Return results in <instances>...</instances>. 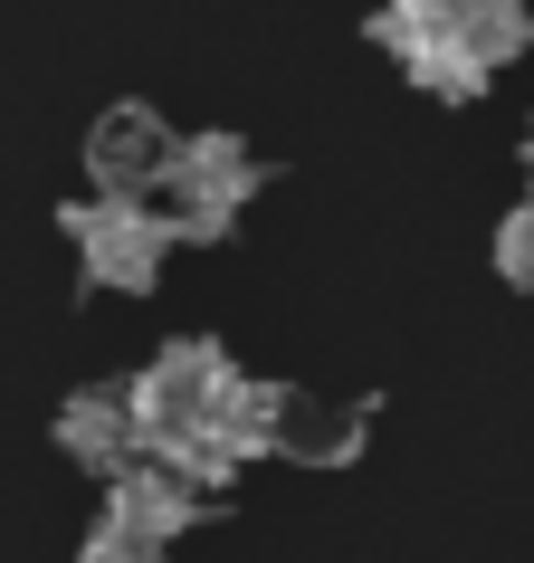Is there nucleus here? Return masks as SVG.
<instances>
[{"instance_id":"nucleus-7","label":"nucleus","mask_w":534,"mask_h":563,"mask_svg":"<svg viewBox=\"0 0 534 563\" xmlns=\"http://www.w3.org/2000/svg\"><path fill=\"white\" fill-rule=\"evenodd\" d=\"M58 459H77L87 477H115L124 459H144V430H134V391L124 383H87L58 401Z\"/></svg>"},{"instance_id":"nucleus-6","label":"nucleus","mask_w":534,"mask_h":563,"mask_svg":"<svg viewBox=\"0 0 534 563\" xmlns=\"http://www.w3.org/2000/svg\"><path fill=\"white\" fill-rule=\"evenodd\" d=\"M173 124H163V106H144V96H124V106H105V115L87 124V181L96 191H124V201H153V181H163V163H173Z\"/></svg>"},{"instance_id":"nucleus-9","label":"nucleus","mask_w":534,"mask_h":563,"mask_svg":"<svg viewBox=\"0 0 534 563\" xmlns=\"http://www.w3.org/2000/svg\"><path fill=\"white\" fill-rule=\"evenodd\" d=\"M487 258H497V277L515 287V297H534V191L497 220V239H487Z\"/></svg>"},{"instance_id":"nucleus-2","label":"nucleus","mask_w":534,"mask_h":563,"mask_svg":"<svg viewBox=\"0 0 534 563\" xmlns=\"http://www.w3.org/2000/svg\"><path fill=\"white\" fill-rule=\"evenodd\" d=\"M372 48L401 58L420 96H477L497 67L534 48V0H382L372 10Z\"/></svg>"},{"instance_id":"nucleus-4","label":"nucleus","mask_w":534,"mask_h":563,"mask_svg":"<svg viewBox=\"0 0 534 563\" xmlns=\"http://www.w3.org/2000/svg\"><path fill=\"white\" fill-rule=\"evenodd\" d=\"M67 249H77V277H87L96 297H153V277H163V210L153 201H124V191H87V201L58 210Z\"/></svg>"},{"instance_id":"nucleus-8","label":"nucleus","mask_w":534,"mask_h":563,"mask_svg":"<svg viewBox=\"0 0 534 563\" xmlns=\"http://www.w3.org/2000/svg\"><path fill=\"white\" fill-rule=\"evenodd\" d=\"M363 440H372V411H363V401H325V391L277 383V459H297V468H344V459H363Z\"/></svg>"},{"instance_id":"nucleus-3","label":"nucleus","mask_w":534,"mask_h":563,"mask_svg":"<svg viewBox=\"0 0 534 563\" xmlns=\"http://www.w3.org/2000/svg\"><path fill=\"white\" fill-rule=\"evenodd\" d=\"M258 153L238 144V134H181L173 163H163V181H153V210H163V230L191 239V249H210V239L238 230V210L258 201Z\"/></svg>"},{"instance_id":"nucleus-11","label":"nucleus","mask_w":534,"mask_h":563,"mask_svg":"<svg viewBox=\"0 0 534 563\" xmlns=\"http://www.w3.org/2000/svg\"><path fill=\"white\" fill-rule=\"evenodd\" d=\"M525 181H534V124H525Z\"/></svg>"},{"instance_id":"nucleus-10","label":"nucleus","mask_w":534,"mask_h":563,"mask_svg":"<svg viewBox=\"0 0 534 563\" xmlns=\"http://www.w3.org/2000/svg\"><path fill=\"white\" fill-rule=\"evenodd\" d=\"M77 563H163V554H144V544H124V534H105V526H96L87 544H77Z\"/></svg>"},{"instance_id":"nucleus-1","label":"nucleus","mask_w":534,"mask_h":563,"mask_svg":"<svg viewBox=\"0 0 534 563\" xmlns=\"http://www.w3.org/2000/svg\"><path fill=\"white\" fill-rule=\"evenodd\" d=\"M124 391H134L144 459H163L201 497L248 477V459H277V383H248L230 363V344H210V334L163 344Z\"/></svg>"},{"instance_id":"nucleus-5","label":"nucleus","mask_w":534,"mask_h":563,"mask_svg":"<svg viewBox=\"0 0 534 563\" xmlns=\"http://www.w3.org/2000/svg\"><path fill=\"white\" fill-rule=\"evenodd\" d=\"M201 516H210L201 487H181L163 459H124V468L105 477V516H96V526L124 534V544H144V554H173V544L201 526Z\"/></svg>"}]
</instances>
